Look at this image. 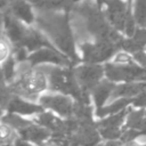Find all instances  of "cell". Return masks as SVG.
I'll use <instances>...</instances> for the list:
<instances>
[{
  "instance_id": "6da1fadb",
  "label": "cell",
  "mask_w": 146,
  "mask_h": 146,
  "mask_svg": "<svg viewBox=\"0 0 146 146\" xmlns=\"http://www.w3.org/2000/svg\"><path fill=\"white\" fill-rule=\"evenodd\" d=\"M35 18L33 26L39 30L47 40L70 60L76 63L79 60L73 32L70 27L67 11H51L34 9Z\"/></svg>"
},
{
  "instance_id": "7a4b0ae2",
  "label": "cell",
  "mask_w": 146,
  "mask_h": 146,
  "mask_svg": "<svg viewBox=\"0 0 146 146\" xmlns=\"http://www.w3.org/2000/svg\"><path fill=\"white\" fill-rule=\"evenodd\" d=\"M8 86L13 96H18L35 103H38L39 97L48 89L44 73L38 66L31 67L26 62L18 63L17 75Z\"/></svg>"
},
{
  "instance_id": "3957f363",
  "label": "cell",
  "mask_w": 146,
  "mask_h": 146,
  "mask_svg": "<svg viewBox=\"0 0 146 146\" xmlns=\"http://www.w3.org/2000/svg\"><path fill=\"white\" fill-rule=\"evenodd\" d=\"M74 11L82 19V30L84 31L83 33L90 34L96 39V41L110 40L117 46L120 44L122 38L116 31H114L110 26L97 3L83 1L81 5L74 8Z\"/></svg>"
},
{
  "instance_id": "277c9868",
  "label": "cell",
  "mask_w": 146,
  "mask_h": 146,
  "mask_svg": "<svg viewBox=\"0 0 146 146\" xmlns=\"http://www.w3.org/2000/svg\"><path fill=\"white\" fill-rule=\"evenodd\" d=\"M38 67L44 73L47 78L48 89L50 91L72 96L76 103L89 105V96L82 92V90L78 86L73 74V68L57 65H40Z\"/></svg>"
},
{
  "instance_id": "5b68a950",
  "label": "cell",
  "mask_w": 146,
  "mask_h": 146,
  "mask_svg": "<svg viewBox=\"0 0 146 146\" xmlns=\"http://www.w3.org/2000/svg\"><path fill=\"white\" fill-rule=\"evenodd\" d=\"M106 5L105 18L115 27L116 31L124 32L128 38L131 36L136 30L135 19L131 15V0H128V5L122 0H103Z\"/></svg>"
},
{
  "instance_id": "8992f818",
  "label": "cell",
  "mask_w": 146,
  "mask_h": 146,
  "mask_svg": "<svg viewBox=\"0 0 146 146\" xmlns=\"http://www.w3.org/2000/svg\"><path fill=\"white\" fill-rule=\"evenodd\" d=\"M104 73L111 82L146 81V68L138 66L133 60L129 63H107L104 66Z\"/></svg>"
},
{
  "instance_id": "52a82bcc",
  "label": "cell",
  "mask_w": 146,
  "mask_h": 146,
  "mask_svg": "<svg viewBox=\"0 0 146 146\" xmlns=\"http://www.w3.org/2000/svg\"><path fill=\"white\" fill-rule=\"evenodd\" d=\"M80 48L82 51V60L86 64H98L111 58L119 46L110 40H98L92 43L84 41Z\"/></svg>"
},
{
  "instance_id": "ba28073f",
  "label": "cell",
  "mask_w": 146,
  "mask_h": 146,
  "mask_svg": "<svg viewBox=\"0 0 146 146\" xmlns=\"http://www.w3.org/2000/svg\"><path fill=\"white\" fill-rule=\"evenodd\" d=\"M38 104L48 112L56 113V115L68 119L73 116L74 102L71 97L66 95H62L58 92H43L39 99Z\"/></svg>"
},
{
  "instance_id": "9c48e42d",
  "label": "cell",
  "mask_w": 146,
  "mask_h": 146,
  "mask_svg": "<svg viewBox=\"0 0 146 146\" xmlns=\"http://www.w3.org/2000/svg\"><path fill=\"white\" fill-rule=\"evenodd\" d=\"M73 74L82 92L88 95L102 81L104 67L98 64H84L73 68Z\"/></svg>"
},
{
  "instance_id": "30bf717a",
  "label": "cell",
  "mask_w": 146,
  "mask_h": 146,
  "mask_svg": "<svg viewBox=\"0 0 146 146\" xmlns=\"http://www.w3.org/2000/svg\"><path fill=\"white\" fill-rule=\"evenodd\" d=\"M26 63L31 67H35L40 65L71 66L72 64V62L65 55H63L56 48H51V47H43L30 52L26 58Z\"/></svg>"
},
{
  "instance_id": "8fae6325",
  "label": "cell",
  "mask_w": 146,
  "mask_h": 146,
  "mask_svg": "<svg viewBox=\"0 0 146 146\" xmlns=\"http://www.w3.org/2000/svg\"><path fill=\"white\" fill-rule=\"evenodd\" d=\"M98 141L99 133L92 121H78L76 129L68 137L70 146H95Z\"/></svg>"
},
{
  "instance_id": "7c38bea8",
  "label": "cell",
  "mask_w": 146,
  "mask_h": 146,
  "mask_svg": "<svg viewBox=\"0 0 146 146\" xmlns=\"http://www.w3.org/2000/svg\"><path fill=\"white\" fill-rule=\"evenodd\" d=\"M125 115H127V111L122 110L121 112L110 115L108 117L95 124L99 136H102L106 140H117L122 135L121 125L123 123Z\"/></svg>"
},
{
  "instance_id": "4fadbf2b",
  "label": "cell",
  "mask_w": 146,
  "mask_h": 146,
  "mask_svg": "<svg viewBox=\"0 0 146 146\" xmlns=\"http://www.w3.org/2000/svg\"><path fill=\"white\" fill-rule=\"evenodd\" d=\"M5 111L7 113L16 114L25 119H32L39 113L43 112L44 110L35 102H31L27 99H24L18 96H11L9 102L7 103Z\"/></svg>"
},
{
  "instance_id": "5bb4252c",
  "label": "cell",
  "mask_w": 146,
  "mask_h": 146,
  "mask_svg": "<svg viewBox=\"0 0 146 146\" xmlns=\"http://www.w3.org/2000/svg\"><path fill=\"white\" fill-rule=\"evenodd\" d=\"M6 11L25 25L33 26L34 24L35 11L29 0H10Z\"/></svg>"
},
{
  "instance_id": "9a60e30c",
  "label": "cell",
  "mask_w": 146,
  "mask_h": 146,
  "mask_svg": "<svg viewBox=\"0 0 146 146\" xmlns=\"http://www.w3.org/2000/svg\"><path fill=\"white\" fill-rule=\"evenodd\" d=\"M17 135L18 138L29 141L35 146H44L50 138V132L46 128L34 123L32 120L27 125L18 130Z\"/></svg>"
},
{
  "instance_id": "2e32d148",
  "label": "cell",
  "mask_w": 146,
  "mask_h": 146,
  "mask_svg": "<svg viewBox=\"0 0 146 146\" xmlns=\"http://www.w3.org/2000/svg\"><path fill=\"white\" fill-rule=\"evenodd\" d=\"M144 47H146V29L141 27L135 30L133 34L128 39H122L119 44V48H122L127 52L131 54L144 50Z\"/></svg>"
},
{
  "instance_id": "e0dca14e",
  "label": "cell",
  "mask_w": 146,
  "mask_h": 146,
  "mask_svg": "<svg viewBox=\"0 0 146 146\" xmlns=\"http://www.w3.org/2000/svg\"><path fill=\"white\" fill-rule=\"evenodd\" d=\"M146 90V81L143 82H129V83H124V84H120V86H115L111 98H116V97H121V98H133L137 95H139L140 92Z\"/></svg>"
},
{
  "instance_id": "ac0fdd59",
  "label": "cell",
  "mask_w": 146,
  "mask_h": 146,
  "mask_svg": "<svg viewBox=\"0 0 146 146\" xmlns=\"http://www.w3.org/2000/svg\"><path fill=\"white\" fill-rule=\"evenodd\" d=\"M34 9L51 10V11H67L72 5V0H29Z\"/></svg>"
},
{
  "instance_id": "d6986e66",
  "label": "cell",
  "mask_w": 146,
  "mask_h": 146,
  "mask_svg": "<svg viewBox=\"0 0 146 146\" xmlns=\"http://www.w3.org/2000/svg\"><path fill=\"white\" fill-rule=\"evenodd\" d=\"M114 87H115V84L113 82H111V81H100L91 90L95 104L97 106V110L102 108L103 106H105V103L111 97Z\"/></svg>"
},
{
  "instance_id": "ffe728a7",
  "label": "cell",
  "mask_w": 146,
  "mask_h": 146,
  "mask_svg": "<svg viewBox=\"0 0 146 146\" xmlns=\"http://www.w3.org/2000/svg\"><path fill=\"white\" fill-rule=\"evenodd\" d=\"M131 102H132V98H119L117 100L113 102L111 105L103 106L102 108H98L96 114L99 117H103V116H106V115H113V114L119 113L122 110H124V107L130 105Z\"/></svg>"
},
{
  "instance_id": "44dd1931",
  "label": "cell",
  "mask_w": 146,
  "mask_h": 146,
  "mask_svg": "<svg viewBox=\"0 0 146 146\" xmlns=\"http://www.w3.org/2000/svg\"><path fill=\"white\" fill-rule=\"evenodd\" d=\"M17 68H18V63L15 60L13 55L0 65L1 73H2L3 79L7 82V84H10L15 80V78L17 75Z\"/></svg>"
},
{
  "instance_id": "7402d4cb",
  "label": "cell",
  "mask_w": 146,
  "mask_h": 146,
  "mask_svg": "<svg viewBox=\"0 0 146 146\" xmlns=\"http://www.w3.org/2000/svg\"><path fill=\"white\" fill-rule=\"evenodd\" d=\"M18 138L17 132L7 123L0 122V144H14Z\"/></svg>"
},
{
  "instance_id": "603a6c76",
  "label": "cell",
  "mask_w": 146,
  "mask_h": 146,
  "mask_svg": "<svg viewBox=\"0 0 146 146\" xmlns=\"http://www.w3.org/2000/svg\"><path fill=\"white\" fill-rule=\"evenodd\" d=\"M128 117H127V128L128 129H133L138 130L140 129L141 122L145 116V111L139 110V111H128Z\"/></svg>"
},
{
  "instance_id": "cb8c5ba5",
  "label": "cell",
  "mask_w": 146,
  "mask_h": 146,
  "mask_svg": "<svg viewBox=\"0 0 146 146\" xmlns=\"http://www.w3.org/2000/svg\"><path fill=\"white\" fill-rule=\"evenodd\" d=\"M133 17L141 29H146V0H135Z\"/></svg>"
},
{
  "instance_id": "d4e9b609",
  "label": "cell",
  "mask_w": 146,
  "mask_h": 146,
  "mask_svg": "<svg viewBox=\"0 0 146 146\" xmlns=\"http://www.w3.org/2000/svg\"><path fill=\"white\" fill-rule=\"evenodd\" d=\"M11 96H13V95L10 94L9 86H8L7 82L5 81L3 75H2V73H1V70H0V106L5 108Z\"/></svg>"
},
{
  "instance_id": "484cf974",
  "label": "cell",
  "mask_w": 146,
  "mask_h": 146,
  "mask_svg": "<svg viewBox=\"0 0 146 146\" xmlns=\"http://www.w3.org/2000/svg\"><path fill=\"white\" fill-rule=\"evenodd\" d=\"M13 55V48L5 36L0 38V65Z\"/></svg>"
},
{
  "instance_id": "4316f807",
  "label": "cell",
  "mask_w": 146,
  "mask_h": 146,
  "mask_svg": "<svg viewBox=\"0 0 146 146\" xmlns=\"http://www.w3.org/2000/svg\"><path fill=\"white\" fill-rule=\"evenodd\" d=\"M131 104L136 107H145L146 106V90L140 92L136 97H133Z\"/></svg>"
},
{
  "instance_id": "83f0119b",
  "label": "cell",
  "mask_w": 146,
  "mask_h": 146,
  "mask_svg": "<svg viewBox=\"0 0 146 146\" xmlns=\"http://www.w3.org/2000/svg\"><path fill=\"white\" fill-rule=\"evenodd\" d=\"M132 55H133V59H135L133 62L136 64H139L140 67L146 68V52L144 50H140V51H137Z\"/></svg>"
},
{
  "instance_id": "f1b7e54d",
  "label": "cell",
  "mask_w": 146,
  "mask_h": 146,
  "mask_svg": "<svg viewBox=\"0 0 146 146\" xmlns=\"http://www.w3.org/2000/svg\"><path fill=\"white\" fill-rule=\"evenodd\" d=\"M14 146H35V145H33V144H31L29 141H25V140H23L21 138H17L15 140V143H14Z\"/></svg>"
},
{
  "instance_id": "f546056e",
  "label": "cell",
  "mask_w": 146,
  "mask_h": 146,
  "mask_svg": "<svg viewBox=\"0 0 146 146\" xmlns=\"http://www.w3.org/2000/svg\"><path fill=\"white\" fill-rule=\"evenodd\" d=\"M3 36V13L0 11V38Z\"/></svg>"
},
{
  "instance_id": "4dcf8cb0",
  "label": "cell",
  "mask_w": 146,
  "mask_h": 146,
  "mask_svg": "<svg viewBox=\"0 0 146 146\" xmlns=\"http://www.w3.org/2000/svg\"><path fill=\"white\" fill-rule=\"evenodd\" d=\"M105 146H122L119 140H108Z\"/></svg>"
},
{
  "instance_id": "1f68e13d",
  "label": "cell",
  "mask_w": 146,
  "mask_h": 146,
  "mask_svg": "<svg viewBox=\"0 0 146 146\" xmlns=\"http://www.w3.org/2000/svg\"><path fill=\"white\" fill-rule=\"evenodd\" d=\"M5 112H6V111H5V108L0 106V122H1V120H2V116H3Z\"/></svg>"
},
{
  "instance_id": "d6a6232c",
  "label": "cell",
  "mask_w": 146,
  "mask_h": 146,
  "mask_svg": "<svg viewBox=\"0 0 146 146\" xmlns=\"http://www.w3.org/2000/svg\"><path fill=\"white\" fill-rule=\"evenodd\" d=\"M102 5H103V0H97V6L99 8H102Z\"/></svg>"
},
{
  "instance_id": "836d02e7",
  "label": "cell",
  "mask_w": 146,
  "mask_h": 146,
  "mask_svg": "<svg viewBox=\"0 0 146 146\" xmlns=\"http://www.w3.org/2000/svg\"><path fill=\"white\" fill-rule=\"evenodd\" d=\"M0 146H14V144H0Z\"/></svg>"
},
{
  "instance_id": "e575fe53",
  "label": "cell",
  "mask_w": 146,
  "mask_h": 146,
  "mask_svg": "<svg viewBox=\"0 0 146 146\" xmlns=\"http://www.w3.org/2000/svg\"><path fill=\"white\" fill-rule=\"evenodd\" d=\"M44 146H55V145H50V144H46Z\"/></svg>"
},
{
  "instance_id": "d590c367",
  "label": "cell",
  "mask_w": 146,
  "mask_h": 146,
  "mask_svg": "<svg viewBox=\"0 0 146 146\" xmlns=\"http://www.w3.org/2000/svg\"><path fill=\"white\" fill-rule=\"evenodd\" d=\"M72 1H73V3H74V2H78V1H81V0H72Z\"/></svg>"
},
{
  "instance_id": "8d00e7d4",
  "label": "cell",
  "mask_w": 146,
  "mask_h": 146,
  "mask_svg": "<svg viewBox=\"0 0 146 146\" xmlns=\"http://www.w3.org/2000/svg\"><path fill=\"white\" fill-rule=\"evenodd\" d=\"M95 146H104V145H99V144H97V145H95Z\"/></svg>"
}]
</instances>
